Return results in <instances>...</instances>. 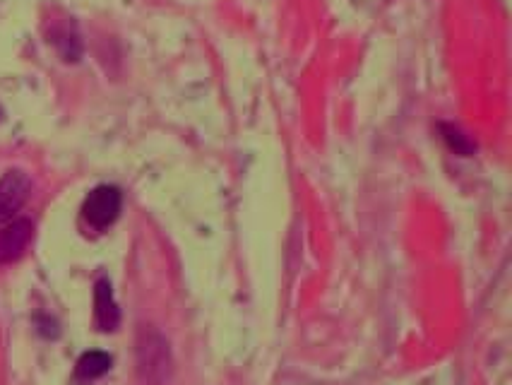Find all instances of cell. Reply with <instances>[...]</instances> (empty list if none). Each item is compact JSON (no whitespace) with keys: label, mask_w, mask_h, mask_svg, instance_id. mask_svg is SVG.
<instances>
[{"label":"cell","mask_w":512,"mask_h":385,"mask_svg":"<svg viewBox=\"0 0 512 385\" xmlns=\"http://www.w3.org/2000/svg\"><path fill=\"white\" fill-rule=\"evenodd\" d=\"M111 369V357L106 352H87L82 354L80 361H77V376L85 378V381H94V378H101L106 371Z\"/></svg>","instance_id":"6"},{"label":"cell","mask_w":512,"mask_h":385,"mask_svg":"<svg viewBox=\"0 0 512 385\" xmlns=\"http://www.w3.org/2000/svg\"><path fill=\"white\" fill-rule=\"evenodd\" d=\"M32 222L29 219H13L10 224L0 227V265L13 263L25 253V248L32 241Z\"/></svg>","instance_id":"4"},{"label":"cell","mask_w":512,"mask_h":385,"mask_svg":"<svg viewBox=\"0 0 512 385\" xmlns=\"http://www.w3.org/2000/svg\"><path fill=\"white\" fill-rule=\"evenodd\" d=\"M94 316H97L99 330H104V333L116 330L118 321H121V313H118L116 301H113L109 280H99L97 287H94Z\"/></svg>","instance_id":"5"},{"label":"cell","mask_w":512,"mask_h":385,"mask_svg":"<svg viewBox=\"0 0 512 385\" xmlns=\"http://www.w3.org/2000/svg\"><path fill=\"white\" fill-rule=\"evenodd\" d=\"M443 130H445V133H448V135H445V140L450 142L452 150L460 152V154H469V152H472V142L464 138L460 130H455V128H450V126H443Z\"/></svg>","instance_id":"7"},{"label":"cell","mask_w":512,"mask_h":385,"mask_svg":"<svg viewBox=\"0 0 512 385\" xmlns=\"http://www.w3.org/2000/svg\"><path fill=\"white\" fill-rule=\"evenodd\" d=\"M32 193V179L20 169H10L0 179V227L17 219V212L27 203Z\"/></svg>","instance_id":"3"},{"label":"cell","mask_w":512,"mask_h":385,"mask_svg":"<svg viewBox=\"0 0 512 385\" xmlns=\"http://www.w3.org/2000/svg\"><path fill=\"white\" fill-rule=\"evenodd\" d=\"M138 371L150 385H164L171 373L169 345L157 330L145 328L138 337Z\"/></svg>","instance_id":"1"},{"label":"cell","mask_w":512,"mask_h":385,"mask_svg":"<svg viewBox=\"0 0 512 385\" xmlns=\"http://www.w3.org/2000/svg\"><path fill=\"white\" fill-rule=\"evenodd\" d=\"M121 191L113 186H99L87 195L85 205H82V215H85L87 224L94 229H109L121 215Z\"/></svg>","instance_id":"2"}]
</instances>
